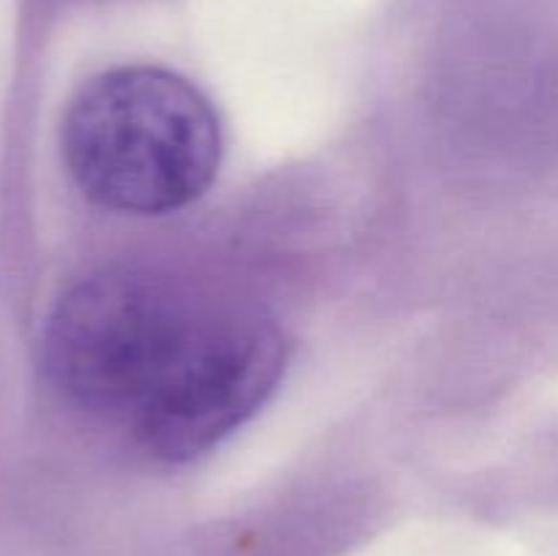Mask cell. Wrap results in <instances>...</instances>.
Here are the masks:
<instances>
[{"instance_id":"cell-1","label":"cell","mask_w":558,"mask_h":556,"mask_svg":"<svg viewBox=\"0 0 558 556\" xmlns=\"http://www.w3.org/2000/svg\"><path fill=\"white\" fill-rule=\"evenodd\" d=\"M287 365L262 311L140 267L65 289L44 327L54 390L147 456L185 461L238 431Z\"/></svg>"},{"instance_id":"cell-2","label":"cell","mask_w":558,"mask_h":556,"mask_svg":"<svg viewBox=\"0 0 558 556\" xmlns=\"http://www.w3.org/2000/svg\"><path fill=\"white\" fill-rule=\"evenodd\" d=\"M60 147L76 189L131 216H163L210 189L221 123L205 93L158 65H120L76 90Z\"/></svg>"}]
</instances>
